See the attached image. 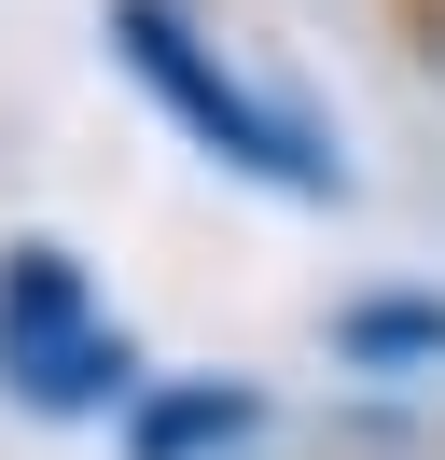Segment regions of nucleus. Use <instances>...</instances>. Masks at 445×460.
<instances>
[{
    "label": "nucleus",
    "instance_id": "obj_3",
    "mask_svg": "<svg viewBox=\"0 0 445 460\" xmlns=\"http://www.w3.org/2000/svg\"><path fill=\"white\" fill-rule=\"evenodd\" d=\"M265 419L278 404L250 391V376H139V404L111 419V447L126 460H250Z\"/></svg>",
    "mask_w": 445,
    "mask_h": 460
},
{
    "label": "nucleus",
    "instance_id": "obj_4",
    "mask_svg": "<svg viewBox=\"0 0 445 460\" xmlns=\"http://www.w3.org/2000/svg\"><path fill=\"white\" fill-rule=\"evenodd\" d=\"M320 349L348 376H445V293H348L320 321Z\"/></svg>",
    "mask_w": 445,
    "mask_h": 460
},
{
    "label": "nucleus",
    "instance_id": "obj_2",
    "mask_svg": "<svg viewBox=\"0 0 445 460\" xmlns=\"http://www.w3.org/2000/svg\"><path fill=\"white\" fill-rule=\"evenodd\" d=\"M139 376L153 363H139V335L111 321V293L83 279V252L42 237V224H14L0 237V404L83 432V419H126Z\"/></svg>",
    "mask_w": 445,
    "mask_h": 460
},
{
    "label": "nucleus",
    "instance_id": "obj_1",
    "mask_svg": "<svg viewBox=\"0 0 445 460\" xmlns=\"http://www.w3.org/2000/svg\"><path fill=\"white\" fill-rule=\"evenodd\" d=\"M98 42H111V70H126V84L153 98L195 154H209V168L250 181V196L348 209V154H334V126L306 112L292 84H265L237 42H209L195 0H98Z\"/></svg>",
    "mask_w": 445,
    "mask_h": 460
},
{
    "label": "nucleus",
    "instance_id": "obj_5",
    "mask_svg": "<svg viewBox=\"0 0 445 460\" xmlns=\"http://www.w3.org/2000/svg\"><path fill=\"white\" fill-rule=\"evenodd\" d=\"M389 29H404V57H417V84L445 98V0H389Z\"/></svg>",
    "mask_w": 445,
    "mask_h": 460
}]
</instances>
